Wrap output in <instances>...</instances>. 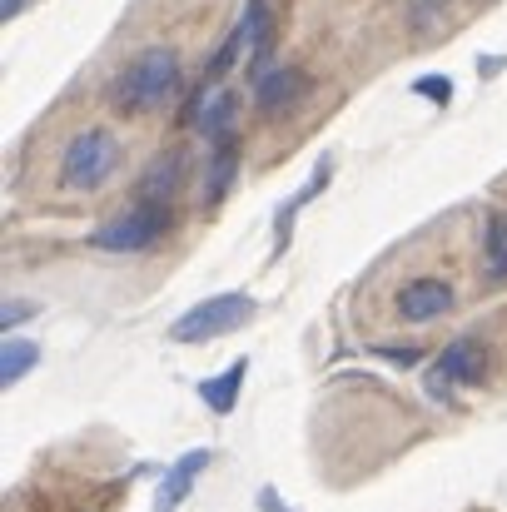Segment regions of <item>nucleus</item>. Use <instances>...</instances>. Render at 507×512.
Instances as JSON below:
<instances>
[{
  "mask_svg": "<svg viewBox=\"0 0 507 512\" xmlns=\"http://www.w3.org/2000/svg\"><path fill=\"white\" fill-rule=\"evenodd\" d=\"M169 229H174V204H135L130 214L100 224L90 234V249H100V254H145L165 239Z\"/></svg>",
  "mask_w": 507,
  "mask_h": 512,
  "instance_id": "3",
  "label": "nucleus"
},
{
  "mask_svg": "<svg viewBox=\"0 0 507 512\" xmlns=\"http://www.w3.org/2000/svg\"><path fill=\"white\" fill-rule=\"evenodd\" d=\"M30 314H35V304H20V299H5V314H0V329H5V334H15V324H20V319H30Z\"/></svg>",
  "mask_w": 507,
  "mask_h": 512,
  "instance_id": "19",
  "label": "nucleus"
},
{
  "mask_svg": "<svg viewBox=\"0 0 507 512\" xmlns=\"http://www.w3.org/2000/svg\"><path fill=\"white\" fill-rule=\"evenodd\" d=\"M408 30L413 35H443L448 30V0H408Z\"/></svg>",
  "mask_w": 507,
  "mask_h": 512,
  "instance_id": "17",
  "label": "nucleus"
},
{
  "mask_svg": "<svg viewBox=\"0 0 507 512\" xmlns=\"http://www.w3.org/2000/svg\"><path fill=\"white\" fill-rule=\"evenodd\" d=\"M259 512H289V508H284V498H279L274 488H264V493H259Z\"/></svg>",
  "mask_w": 507,
  "mask_h": 512,
  "instance_id": "20",
  "label": "nucleus"
},
{
  "mask_svg": "<svg viewBox=\"0 0 507 512\" xmlns=\"http://www.w3.org/2000/svg\"><path fill=\"white\" fill-rule=\"evenodd\" d=\"M483 269L493 284H507V214H488L483 224Z\"/></svg>",
  "mask_w": 507,
  "mask_h": 512,
  "instance_id": "13",
  "label": "nucleus"
},
{
  "mask_svg": "<svg viewBox=\"0 0 507 512\" xmlns=\"http://www.w3.org/2000/svg\"><path fill=\"white\" fill-rule=\"evenodd\" d=\"M458 309V289L438 274H423V279H408L398 294H393V314L403 324H438Z\"/></svg>",
  "mask_w": 507,
  "mask_h": 512,
  "instance_id": "6",
  "label": "nucleus"
},
{
  "mask_svg": "<svg viewBox=\"0 0 507 512\" xmlns=\"http://www.w3.org/2000/svg\"><path fill=\"white\" fill-rule=\"evenodd\" d=\"M35 363H40V348H35V343L30 339H10V334H5V353H0V383H5V388H15Z\"/></svg>",
  "mask_w": 507,
  "mask_h": 512,
  "instance_id": "15",
  "label": "nucleus"
},
{
  "mask_svg": "<svg viewBox=\"0 0 507 512\" xmlns=\"http://www.w3.org/2000/svg\"><path fill=\"white\" fill-rule=\"evenodd\" d=\"M204 463H209V448H194V453H184L174 468L165 473V483H160V498H155V512H179V503L189 498V488H194V478L204 473Z\"/></svg>",
  "mask_w": 507,
  "mask_h": 512,
  "instance_id": "10",
  "label": "nucleus"
},
{
  "mask_svg": "<svg viewBox=\"0 0 507 512\" xmlns=\"http://www.w3.org/2000/svg\"><path fill=\"white\" fill-rule=\"evenodd\" d=\"M25 5H30V0H5V10H0V15H5V20H15V15H20Z\"/></svg>",
  "mask_w": 507,
  "mask_h": 512,
  "instance_id": "21",
  "label": "nucleus"
},
{
  "mask_svg": "<svg viewBox=\"0 0 507 512\" xmlns=\"http://www.w3.org/2000/svg\"><path fill=\"white\" fill-rule=\"evenodd\" d=\"M329 174H334V160H319V170H314V184H309V189H299V194H294V199H289V204L279 209V249L289 244V224H294V214H299V209H304L309 199H319V194L329 189Z\"/></svg>",
  "mask_w": 507,
  "mask_h": 512,
  "instance_id": "16",
  "label": "nucleus"
},
{
  "mask_svg": "<svg viewBox=\"0 0 507 512\" xmlns=\"http://www.w3.org/2000/svg\"><path fill=\"white\" fill-rule=\"evenodd\" d=\"M115 170H120V140H115V130H105V125L80 130V135L65 145V155H60V184H65V189H80V194L105 189V184L115 179Z\"/></svg>",
  "mask_w": 507,
  "mask_h": 512,
  "instance_id": "2",
  "label": "nucleus"
},
{
  "mask_svg": "<svg viewBox=\"0 0 507 512\" xmlns=\"http://www.w3.org/2000/svg\"><path fill=\"white\" fill-rule=\"evenodd\" d=\"M249 40H254V30H249V15H244V20L229 30V40H224V45L209 55V65H204V80H209V85H214V80H224V75L239 65V55H244V45H249Z\"/></svg>",
  "mask_w": 507,
  "mask_h": 512,
  "instance_id": "14",
  "label": "nucleus"
},
{
  "mask_svg": "<svg viewBox=\"0 0 507 512\" xmlns=\"http://www.w3.org/2000/svg\"><path fill=\"white\" fill-rule=\"evenodd\" d=\"M488 368H493L488 343L478 339V334H463V339H453L438 358H433V368H428V388H433L438 398H448V388H473V383H483Z\"/></svg>",
  "mask_w": 507,
  "mask_h": 512,
  "instance_id": "5",
  "label": "nucleus"
},
{
  "mask_svg": "<svg viewBox=\"0 0 507 512\" xmlns=\"http://www.w3.org/2000/svg\"><path fill=\"white\" fill-rule=\"evenodd\" d=\"M244 373H249V358H234L219 378H209V383H199V398H204V408L209 413H234V403H239V388H244Z\"/></svg>",
  "mask_w": 507,
  "mask_h": 512,
  "instance_id": "12",
  "label": "nucleus"
},
{
  "mask_svg": "<svg viewBox=\"0 0 507 512\" xmlns=\"http://www.w3.org/2000/svg\"><path fill=\"white\" fill-rule=\"evenodd\" d=\"M304 95H309V70H304V65H269V70L254 80V105H259V115H269V120L299 110Z\"/></svg>",
  "mask_w": 507,
  "mask_h": 512,
  "instance_id": "7",
  "label": "nucleus"
},
{
  "mask_svg": "<svg viewBox=\"0 0 507 512\" xmlns=\"http://www.w3.org/2000/svg\"><path fill=\"white\" fill-rule=\"evenodd\" d=\"M239 110H244L239 90H214V95H204V100H194V105L184 110V125H194V135H204L209 145H219V140L234 135Z\"/></svg>",
  "mask_w": 507,
  "mask_h": 512,
  "instance_id": "8",
  "label": "nucleus"
},
{
  "mask_svg": "<svg viewBox=\"0 0 507 512\" xmlns=\"http://www.w3.org/2000/svg\"><path fill=\"white\" fill-rule=\"evenodd\" d=\"M179 179H184V155H179V150H169V155H160V160L145 170L140 189H135V204H174Z\"/></svg>",
  "mask_w": 507,
  "mask_h": 512,
  "instance_id": "9",
  "label": "nucleus"
},
{
  "mask_svg": "<svg viewBox=\"0 0 507 512\" xmlns=\"http://www.w3.org/2000/svg\"><path fill=\"white\" fill-rule=\"evenodd\" d=\"M413 90H418V95H428L433 105H448V100H453V80H448V75H423Z\"/></svg>",
  "mask_w": 507,
  "mask_h": 512,
  "instance_id": "18",
  "label": "nucleus"
},
{
  "mask_svg": "<svg viewBox=\"0 0 507 512\" xmlns=\"http://www.w3.org/2000/svg\"><path fill=\"white\" fill-rule=\"evenodd\" d=\"M179 85H184V65H179V55L165 50V45H150V50H140V55H130L120 70H115V80H110V105L120 110V115H155V110H165L169 100L179 95Z\"/></svg>",
  "mask_w": 507,
  "mask_h": 512,
  "instance_id": "1",
  "label": "nucleus"
},
{
  "mask_svg": "<svg viewBox=\"0 0 507 512\" xmlns=\"http://www.w3.org/2000/svg\"><path fill=\"white\" fill-rule=\"evenodd\" d=\"M234 170H239V135H229V140L214 145V160H209V170H204V204H209V209L224 204V194H229V184H234Z\"/></svg>",
  "mask_w": 507,
  "mask_h": 512,
  "instance_id": "11",
  "label": "nucleus"
},
{
  "mask_svg": "<svg viewBox=\"0 0 507 512\" xmlns=\"http://www.w3.org/2000/svg\"><path fill=\"white\" fill-rule=\"evenodd\" d=\"M254 319V299L249 294H214V299H199L189 314H179L169 324V339L174 343H209L229 329H244Z\"/></svg>",
  "mask_w": 507,
  "mask_h": 512,
  "instance_id": "4",
  "label": "nucleus"
}]
</instances>
